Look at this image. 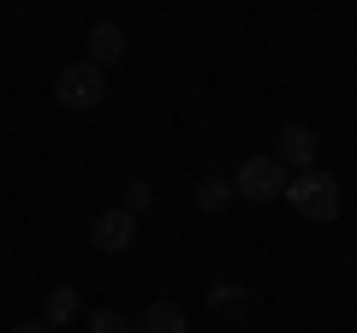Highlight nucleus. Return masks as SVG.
<instances>
[{"label": "nucleus", "mask_w": 357, "mask_h": 333, "mask_svg": "<svg viewBox=\"0 0 357 333\" xmlns=\"http://www.w3.org/2000/svg\"><path fill=\"white\" fill-rule=\"evenodd\" d=\"M89 244H96L102 256H119V250H131V244H137V215H131L126 203H119V208H102V215L89 220Z\"/></svg>", "instance_id": "20e7f679"}, {"label": "nucleus", "mask_w": 357, "mask_h": 333, "mask_svg": "<svg viewBox=\"0 0 357 333\" xmlns=\"http://www.w3.org/2000/svg\"><path fill=\"white\" fill-rule=\"evenodd\" d=\"M102 95H107V72L96 60L60 65V77H54V102H60L66 114H89V107H102Z\"/></svg>", "instance_id": "f03ea898"}, {"label": "nucleus", "mask_w": 357, "mask_h": 333, "mask_svg": "<svg viewBox=\"0 0 357 333\" xmlns=\"http://www.w3.org/2000/svg\"><path fill=\"white\" fill-rule=\"evenodd\" d=\"M89 333H137V327H131L119 309H96V316H89Z\"/></svg>", "instance_id": "9d476101"}, {"label": "nucleus", "mask_w": 357, "mask_h": 333, "mask_svg": "<svg viewBox=\"0 0 357 333\" xmlns=\"http://www.w3.org/2000/svg\"><path fill=\"white\" fill-rule=\"evenodd\" d=\"M77 309H84V304H77V286H54L48 304H42V321H48V327H72Z\"/></svg>", "instance_id": "6e6552de"}, {"label": "nucleus", "mask_w": 357, "mask_h": 333, "mask_svg": "<svg viewBox=\"0 0 357 333\" xmlns=\"http://www.w3.org/2000/svg\"><path fill=\"white\" fill-rule=\"evenodd\" d=\"M274 155H280L286 166H298V173H310V166H316V131L310 125H280V137H274Z\"/></svg>", "instance_id": "39448f33"}, {"label": "nucleus", "mask_w": 357, "mask_h": 333, "mask_svg": "<svg viewBox=\"0 0 357 333\" xmlns=\"http://www.w3.org/2000/svg\"><path fill=\"white\" fill-rule=\"evenodd\" d=\"M131 54V36H126V24H114V18H102V24H89V60L102 65H114V60H126Z\"/></svg>", "instance_id": "423d86ee"}, {"label": "nucleus", "mask_w": 357, "mask_h": 333, "mask_svg": "<svg viewBox=\"0 0 357 333\" xmlns=\"http://www.w3.org/2000/svg\"><path fill=\"white\" fill-rule=\"evenodd\" d=\"M286 185H292V173H286L280 155H244L232 191L250 196V203H274V196H286Z\"/></svg>", "instance_id": "7ed1b4c3"}, {"label": "nucleus", "mask_w": 357, "mask_h": 333, "mask_svg": "<svg viewBox=\"0 0 357 333\" xmlns=\"http://www.w3.org/2000/svg\"><path fill=\"white\" fill-rule=\"evenodd\" d=\"M137 333H191V321H185V309H178L173 297H155V304L143 309Z\"/></svg>", "instance_id": "0eeeda50"}, {"label": "nucleus", "mask_w": 357, "mask_h": 333, "mask_svg": "<svg viewBox=\"0 0 357 333\" xmlns=\"http://www.w3.org/2000/svg\"><path fill=\"white\" fill-rule=\"evenodd\" d=\"M232 196H238V191H232L227 179H203V185H197V208H203V215H220Z\"/></svg>", "instance_id": "1a4fd4ad"}, {"label": "nucleus", "mask_w": 357, "mask_h": 333, "mask_svg": "<svg viewBox=\"0 0 357 333\" xmlns=\"http://www.w3.org/2000/svg\"><path fill=\"white\" fill-rule=\"evenodd\" d=\"M126 208H131V215H143V208H149V185H131V196H126Z\"/></svg>", "instance_id": "9b49d317"}, {"label": "nucleus", "mask_w": 357, "mask_h": 333, "mask_svg": "<svg viewBox=\"0 0 357 333\" xmlns=\"http://www.w3.org/2000/svg\"><path fill=\"white\" fill-rule=\"evenodd\" d=\"M13 333H48V321H42V327H36V321H18Z\"/></svg>", "instance_id": "ddd939ff"}, {"label": "nucleus", "mask_w": 357, "mask_h": 333, "mask_svg": "<svg viewBox=\"0 0 357 333\" xmlns=\"http://www.w3.org/2000/svg\"><path fill=\"white\" fill-rule=\"evenodd\" d=\"M208 304H215V309H227V304H238V292H232V286H215V292H208Z\"/></svg>", "instance_id": "f8f14e48"}, {"label": "nucleus", "mask_w": 357, "mask_h": 333, "mask_svg": "<svg viewBox=\"0 0 357 333\" xmlns=\"http://www.w3.org/2000/svg\"><path fill=\"white\" fill-rule=\"evenodd\" d=\"M286 203H292V215L328 226V220H340L345 196H340V179H333V173H316V166H310V173H298V179L286 185Z\"/></svg>", "instance_id": "f257e3e1"}]
</instances>
